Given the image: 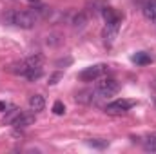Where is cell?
Segmentation results:
<instances>
[{
	"label": "cell",
	"instance_id": "obj_10",
	"mask_svg": "<svg viewBox=\"0 0 156 154\" xmlns=\"http://www.w3.org/2000/svg\"><path fill=\"white\" fill-rule=\"evenodd\" d=\"M144 149H145V151H151V152H156V132L149 134V136L144 140Z\"/></svg>",
	"mask_w": 156,
	"mask_h": 154
},
{
	"label": "cell",
	"instance_id": "obj_17",
	"mask_svg": "<svg viewBox=\"0 0 156 154\" xmlns=\"http://www.w3.org/2000/svg\"><path fill=\"white\" fill-rule=\"evenodd\" d=\"M60 76H62L60 73H56V75H53V76L49 78V83H51V85H55V83H56V80H58Z\"/></svg>",
	"mask_w": 156,
	"mask_h": 154
},
{
	"label": "cell",
	"instance_id": "obj_19",
	"mask_svg": "<svg viewBox=\"0 0 156 154\" xmlns=\"http://www.w3.org/2000/svg\"><path fill=\"white\" fill-rule=\"evenodd\" d=\"M29 2H38V0H29Z\"/></svg>",
	"mask_w": 156,
	"mask_h": 154
},
{
	"label": "cell",
	"instance_id": "obj_16",
	"mask_svg": "<svg viewBox=\"0 0 156 154\" xmlns=\"http://www.w3.org/2000/svg\"><path fill=\"white\" fill-rule=\"evenodd\" d=\"M83 22H85V16H83V15H78L76 18H75V26H80V27H82V26H83Z\"/></svg>",
	"mask_w": 156,
	"mask_h": 154
},
{
	"label": "cell",
	"instance_id": "obj_14",
	"mask_svg": "<svg viewBox=\"0 0 156 154\" xmlns=\"http://www.w3.org/2000/svg\"><path fill=\"white\" fill-rule=\"evenodd\" d=\"M26 76L29 78V80H37V78L42 76V67H31L27 73H26Z\"/></svg>",
	"mask_w": 156,
	"mask_h": 154
},
{
	"label": "cell",
	"instance_id": "obj_1",
	"mask_svg": "<svg viewBox=\"0 0 156 154\" xmlns=\"http://www.w3.org/2000/svg\"><path fill=\"white\" fill-rule=\"evenodd\" d=\"M9 18H11V24L18 26L22 29H31L37 24V15L31 11H13L9 15Z\"/></svg>",
	"mask_w": 156,
	"mask_h": 154
},
{
	"label": "cell",
	"instance_id": "obj_9",
	"mask_svg": "<svg viewBox=\"0 0 156 154\" xmlns=\"http://www.w3.org/2000/svg\"><path fill=\"white\" fill-rule=\"evenodd\" d=\"M133 62L138 64V65H147V64L153 62V56H149L147 53H136V54L133 56Z\"/></svg>",
	"mask_w": 156,
	"mask_h": 154
},
{
	"label": "cell",
	"instance_id": "obj_3",
	"mask_svg": "<svg viewBox=\"0 0 156 154\" xmlns=\"http://www.w3.org/2000/svg\"><path fill=\"white\" fill-rule=\"evenodd\" d=\"M105 73H107V65H105V64H96V65H91V67L83 69V71L78 75V78H80L82 82H93V80L102 78Z\"/></svg>",
	"mask_w": 156,
	"mask_h": 154
},
{
	"label": "cell",
	"instance_id": "obj_15",
	"mask_svg": "<svg viewBox=\"0 0 156 154\" xmlns=\"http://www.w3.org/2000/svg\"><path fill=\"white\" fill-rule=\"evenodd\" d=\"M53 113L58 116H62L64 113H66V105L62 103V102H55V105H53Z\"/></svg>",
	"mask_w": 156,
	"mask_h": 154
},
{
	"label": "cell",
	"instance_id": "obj_2",
	"mask_svg": "<svg viewBox=\"0 0 156 154\" xmlns=\"http://www.w3.org/2000/svg\"><path fill=\"white\" fill-rule=\"evenodd\" d=\"M120 91V83L115 78H104L96 83V94L100 96H113Z\"/></svg>",
	"mask_w": 156,
	"mask_h": 154
},
{
	"label": "cell",
	"instance_id": "obj_13",
	"mask_svg": "<svg viewBox=\"0 0 156 154\" xmlns=\"http://www.w3.org/2000/svg\"><path fill=\"white\" fill-rule=\"evenodd\" d=\"M87 145L96 147V149H104V147L109 145V142H107V140H87Z\"/></svg>",
	"mask_w": 156,
	"mask_h": 154
},
{
	"label": "cell",
	"instance_id": "obj_8",
	"mask_svg": "<svg viewBox=\"0 0 156 154\" xmlns=\"http://www.w3.org/2000/svg\"><path fill=\"white\" fill-rule=\"evenodd\" d=\"M144 15H145L149 20L156 22V0H149V2L145 4V7H144Z\"/></svg>",
	"mask_w": 156,
	"mask_h": 154
},
{
	"label": "cell",
	"instance_id": "obj_6",
	"mask_svg": "<svg viewBox=\"0 0 156 154\" xmlns=\"http://www.w3.org/2000/svg\"><path fill=\"white\" fill-rule=\"evenodd\" d=\"M27 105H29V111L37 114V113H40V111H44V107H45V100H44L42 94H31L29 100H27Z\"/></svg>",
	"mask_w": 156,
	"mask_h": 154
},
{
	"label": "cell",
	"instance_id": "obj_5",
	"mask_svg": "<svg viewBox=\"0 0 156 154\" xmlns=\"http://www.w3.org/2000/svg\"><path fill=\"white\" fill-rule=\"evenodd\" d=\"M35 123V113H20L13 120V127L15 129H26L29 125Z\"/></svg>",
	"mask_w": 156,
	"mask_h": 154
},
{
	"label": "cell",
	"instance_id": "obj_4",
	"mask_svg": "<svg viewBox=\"0 0 156 154\" xmlns=\"http://www.w3.org/2000/svg\"><path fill=\"white\" fill-rule=\"evenodd\" d=\"M133 105H134V102H131V100H115V102L105 105V113L111 116H120L125 114Z\"/></svg>",
	"mask_w": 156,
	"mask_h": 154
},
{
	"label": "cell",
	"instance_id": "obj_11",
	"mask_svg": "<svg viewBox=\"0 0 156 154\" xmlns=\"http://www.w3.org/2000/svg\"><path fill=\"white\" fill-rule=\"evenodd\" d=\"M93 100V91H82L76 94V102H82V103H89Z\"/></svg>",
	"mask_w": 156,
	"mask_h": 154
},
{
	"label": "cell",
	"instance_id": "obj_12",
	"mask_svg": "<svg viewBox=\"0 0 156 154\" xmlns=\"http://www.w3.org/2000/svg\"><path fill=\"white\" fill-rule=\"evenodd\" d=\"M5 113H7V114H5V118H4V121L13 123V120L20 114V109H16V107H13V105H11V111H5Z\"/></svg>",
	"mask_w": 156,
	"mask_h": 154
},
{
	"label": "cell",
	"instance_id": "obj_7",
	"mask_svg": "<svg viewBox=\"0 0 156 154\" xmlns=\"http://www.w3.org/2000/svg\"><path fill=\"white\" fill-rule=\"evenodd\" d=\"M118 29H120V24H107L105 29H104V40H105L107 44H111L113 40L116 38Z\"/></svg>",
	"mask_w": 156,
	"mask_h": 154
},
{
	"label": "cell",
	"instance_id": "obj_18",
	"mask_svg": "<svg viewBox=\"0 0 156 154\" xmlns=\"http://www.w3.org/2000/svg\"><path fill=\"white\" fill-rule=\"evenodd\" d=\"M5 109H7V103H2L0 102V111H5Z\"/></svg>",
	"mask_w": 156,
	"mask_h": 154
}]
</instances>
